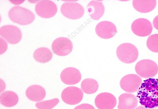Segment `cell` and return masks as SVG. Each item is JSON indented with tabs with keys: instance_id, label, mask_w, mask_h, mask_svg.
Returning a JSON list of instances; mask_svg holds the SVG:
<instances>
[{
	"instance_id": "obj_9",
	"label": "cell",
	"mask_w": 158,
	"mask_h": 109,
	"mask_svg": "<svg viewBox=\"0 0 158 109\" xmlns=\"http://www.w3.org/2000/svg\"><path fill=\"white\" fill-rule=\"evenodd\" d=\"M35 9L37 15L44 18L53 17L57 12V7L56 4L53 1L47 0L38 2L35 6Z\"/></svg>"
},
{
	"instance_id": "obj_20",
	"label": "cell",
	"mask_w": 158,
	"mask_h": 109,
	"mask_svg": "<svg viewBox=\"0 0 158 109\" xmlns=\"http://www.w3.org/2000/svg\"><path fill=\"white\" fill-rule=\"evenodd\" d=\"M33 57L35 60L40 63H46L53 58L52 52L47 48L40 47L35 51Z\"/></svg>"
},
{
	"instance_id": "obj_24",
	"label": "cell",
	"mask_w": 158,
	"mask_h": 109,
	"mask_svg": "<svg viewBox=\"0 0 158 109\" xmlns=\"http://www.w3.org/2000/svg\"><path fill=\"white\" fill-rule=\"evenodd\" d=\"M74 109H95L94 106L88 104H83L79 105Z\"/></svg>"
},
{
	"instance_id": "obj_16",
	"label": "cell",
	"mask_w": 158,
	"mask_h": 109,
	"mask_svg": "<svg viewBox=\"0 0 158 109\" xmlns=\"http://www.w3.org/2000/svg\"><path fill=\"white\" fill-rule=\"evenodd\" d=\"M87 12L92 19L98 20L102 17L105 12V8L103 3L95 1H92L87 7Z\"/></svg>"
},
{
	"instance_id": "obj_11",
	"label": "cell",
	"mask_w": 158,
	"mask_h": 109,
	"mask_svg": "<svg viewBox=\"0 0 158 109\" xmlns=\"http://www.w3.org/2000/svg\"><path fill=\"white\" fill-rule=\"evenodd\" d=\"M131 28L132 32L137 36L140 37L149 36L153 29L150 21L143 18H138L134 21Z\"/></svg>"
},
{
	"instance_id": "obj_15",
	"label": "cell",
	"mask_w": 158,
	"mask_h": 109,
	"mask_svg": "<svg viewBox=\"0 0 158 109\" xmlns=\"http://www.w3.org/2000/svg\"><path fill=\"white\" fill-rule=\"evenodd\" d=\"M138 100L131 93H123L118 97V109H135L138 106Z\"/></svg>"
},
{
	"instance_id": "obj_18",
	"label": "cell",
	"mask_w": 158,
	"mask_h": 109,
	"mask_svg": "<svg viewBox=\"0 0 158 109\" xmlns=\"http://www.w3.org/2000/svg\"><path fill=\"white\" fill-rule=\"evenodd\" d=\"M132 5L138 12L147 13L153 11L156 5V0H134Z\"/></svg>"
},
{
	"instance_id": "obj_26",
	"label": "cell",
	"mask_w": 158,
	"mask_h": 109,
	"mask_svg": "<svg viewBox=\"0 0 158 109\" xmlns=\"http://www.w3.org/2000/svg\"><path fill=\"white\" fill-rule=\"evenodd\" d=\"M135 109H154L153 108H148L143 107V106H139Z\"/></svg>"
},
{
	"instance_id": "obj_6",
	"label": "cell",
	"mask_w": 158,
	"mask_h": 109,
	"mask_svg": "<svg viewBox=\"0 0 158 109\" xmlns=\"http://www.w3.org/2000/svg\"><path fill=\"white\" fill-rule=\"evenodd\" d=\"M73 42L69 38L59 37L52 42V49L57 56H64L70 54L73 50Z\"/></svg>"
},
{
	"instance_id": "obj_5",
	"label": "cell",
	"mask_w": 158,
	"mask_h": 109,
	"mask_svg": "<svg viewBox=\"0 0 158 109\" xmlns=\"http://www.w3.org/2000/svg\"><path fill=\"white\" fill-rule=\"evenodd\" d=\"M60 11L66 18L73 20L81 18L85 13L84 7L77 2H64L61 6Z\"/></svg>"
},
{
	"instance_id": "obj_7",
	"label": "cell",
	"mask_w": 158,
	"mask_h": 109,
	"mask_svg": "<svg viewBox=\"0 0 158 109\" xmlns=\"http://www.w3.org/2000/svg\"><path fill=\"white\" fill-rule=\"evenodd\" d=\"M61 97L62 100L66 104L75 105L82 101L84 93L79 88L71 86L67 87L63 90Z\"/></svg>"
},
{
	"instance_id": "obj_21",
	"label": "cell",
	"mask_w": 158,
	"mask_h": 109,
	"mask_svg": "<svg viewBox=\"0 0 158 109\" xmlns=\"http://www.w3.org/2000/svg\"><path fill=\"white\" fill-rule=\"evenodd\" d=\"M81 90L85 93L91 94L97 92L99 85L98 82L95 79L87 78L84 79L81 82Z\"/></svg>"
},
{
	"instance_id": "obj_1",
	"label": "cell",
	"mask_w": 158,
	"mask_h": 109,
	"mask_svg": "<svg viewBox=\"0 0 158 109\" xmlns=\"http://www.w3.org/2000/svg\"><path fill=\"white\" fill-rule=\"evenodd\" d=\"M137 98L139 103L146 108L158 107V79L143 81L138 90Z\"/></svg>"
},
{
	"instance_id": "obj_2",
	"label": "cell",
	"mask_w": 158,
	"mask_h": 109,
	"mask_svg": "<svg viewBox=\"0 0 158 109\" xmlns=\"http://www.w3.org/2000/svg\"><path fill=\"white\" fill-rule=\"evenodd\" d=\"M8 16L12 22L23 25L31 24L35 18L31 11L20 6H15L11 8L8 12Z\"/></svg>"
},
{
	"instance_id": "obj_23",
	"label": "cell",
	"mask_w": 158,
	"mask_h": 109,
	"mask_svg": "<svg viewBox=\"0 0 158 109\" xmlns=\"http://www.w3.org/2000/svg\"><path fill=\"white\" fill-rule=\"evenodd\" d=\"M147 46L151 51L158 53V34L151 35L148 38Z\"/></svg>"
},
{
	"instance_id": "obj_22",
	"label": "cell",
	"mask_w": 158,
	"mask_h": 109,
	"mask_svg": "<svg viewBox=\"0 0 158 109\" xmlns=\"http://www.w3.org/2000/svg\"><path fill=\"white\" fill-rule=\"evenodd\" d=\"M59 102L58 98H55L46 101L38 102L35 106L38 109H52L56 107Z\"/></svg>"
},
{
	"instance_id": "obj_25",
	"label": "cell",
	"mask_w": 158,
	"mask_h": 109,
	"mask_svg": "<svg viewBox=\"0 0 158 109\" xmlns=\"http://www.w3.org/2000/svg\"><path fill=\"white\" fill-rule=\"evenodd\" d=\"M153 24L154 27L158 30V15L154 19Z\"/></svg>"
},
{
	"instance_id": "obj_4",
	"label": "cell",
	"mask_w": 158,
	"mask_h": 109,
	"mask_svg": "<svg viewBox=\"0 0 158 109\" xmlns=\"http://www.w3.org/2000/svg\"><path fill=\"white\" fill-rule=\"evenodd\" d=\"M135 69L137 74L144 79L154 77L158 72L157 64L153 61L149 59L139 61L136 63Z\"/></svg>"
},
{
	"instance_id": "obj_12",
	"label": "cell",
	"mask_w": 158,
	"mask_h": 109,
	"mask_svg": "<svg viewBox=\"0 0 158 109\" xmlns=\"http://www.w3.org/2000/svg\"><path fill=\"white\" fill-rule=\"evenodd\" d=\"M95 32L99 37L103 39L113 37L117 33L116 26L112 22L104 21L101 22L96 26Z\"/></svg>"
},
{
	"instance_id": "obj_3",
	"label": "cell",
	"mask_w": 158,
	"mask_h": 109,
	"mask_svg": "<svg viewBox=\"0 0 158 109\" xmlns=\"http://www.w3.org/2000/svg\"><path fill=\"white\" fill-rule=\"evenodd\" d=\"M116 55L121 62L129 64L136 61L139 52L135 45L130 43H124L117 48Z\"/></svg>"
},
{
	"instance_id": "obj_17",
	"label": "cell",
	"mask_w": 158,
	"mask_h": 109,
	"mask_svg": "<svg viewBox=\"0 0 158 109\" xmlns=\"http://www.w3.org/2000/svg\"><path fill=\"white\" fill-rule=\"evenodd\" d=\"M25 93L27 98L34 102L41 101L46 96L45 89L39 85H32L30 86L27 89Z\"/></svg>"
},
{
	"instance_id": "obj_8",
	"label": "cell",
	"mask_w": 158,
	"mask_h": 109,
	"mask_svg": "<svg viewBox=\"0 0 158 109\" xmlns=\"http://www.w3.org/2000/svg\"><path fill=\"white\" fill-rule=\"evenodd\" d=\"M0 35L11 44H16L22 39V32L19 28L12 25H6L0 28Z\"/></svg>"
},
{
	"instance_id": "obj_10",
	"label": "cell",
	"mask_w": 158,
	"mask_h": 109,
	"mask_svg": "<svg viewBox=\"0 0 158 109\" xmlns=\"http://www.w3.org/2000/svg\"><path fill=\"white\" fill-rule=\"evenodd\" d=\"M142 83L141 77L135 74H128L121 79L120 86L125 92L134 93L138 91Z\"/></svg>"
},
{
	"instance_id": "obj_19",
	"label": "cell",
	"mask_w": 158,
	"mask_h": 109,
	"mask_svg": "<svg viewBox=\"0 0 158 109\" xmlns=\"http://www.w3.org/2000/svg\"><path fill=\"white\" fill-rule=\"evenodd\" d=\"M18 102L19 97L15 92L8 90L2 92L0 95V103L4 107H15Z\"/></svg>"
},
{
	"instance_id": "obj_14",
	"label": "cell",
	"mask_w": 158,
	"mask_h": 109,
	"mask_svg": "<svg viewBox=\"0 0 158 109\" xmlns=\"http://www.w3.org/2000/svg\"><path fill=\"white\" fill-rule=\"evenodd\" d=\"M60 78L64 84L72 85L77 84L80 81L81 75L78 69L74 68L69 67L62 71Z\"/></svg>"
},
{
	"instance_id": "obj_13",
	"label": "cell",
	"mask_w": 158,
	"mask_h": 109,
	"mask_svg": "<svg viewBox=\"0 0 158 109\" xmlns=\"http://www.w3.org/2000/svg\"><path fill=\"white\" fill-rule=\"evenodd\" d=\"M96 107L98 109H113L117 101L115 96L108 93H103L97 96L94 100Z\"/></svg>"
}]
</instances>
